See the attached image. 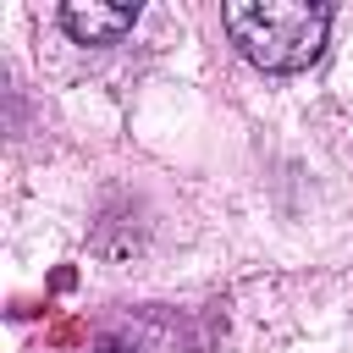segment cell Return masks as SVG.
<instances>
[{"instance_id":"6da1fadb","label":"cell","mask_w":353,"mask_h":353,"mask_svg":"<svg viewBox=\"0 0 353 353\" xmlns=\"http://www.w3.org/2000/svg\"><path fill=\"white\" fill-rule=\"evenodd\" d=\"M221 22L232 33V44L259 66V72H303L320 61L325 33H331V6H309V0H232L221 6Z\"/></svg>"},{"instance_id":"7a4b0ae2","label":"cell","mask_w":353,"mask_h":353,"mask_svg":"<svg viewBox=\"0 0 353 353\" xmlns=\"http://www.w3.org/2000/svg\"><path fill=\"white\" fill-rule=\"evenodd\" d=\"M138 22V6H61V28L77 39V44H116L121 33H132Z\"/></svg>"},{"instance_id":"3957f363","label":"cell","mask_w":353,"mask_h":353,"mask_svg":"<svg viewBox=\"0 0 353 353\" xmlns=\"http://www.w3.org/2000/svg\"><path fill=\"white\" fill-rule=\"evenodd\" d=\"M50 342H55V347H72V342H83V325H77V320H61V325L50 331Z\"/></svg>"},{"instance_id":"277c9868","label":"cell","mask_w":353,"mask_h":353,"mask_svg":"<svg viewBox=\"0 0 353 353\" xmlns=\"http://www.w3.org/2000/svg\"><path fill=\"white\" fill-rule=\"evenodd\" d=\"M99 353H132V347H121V342H105V347H99Z\"/></svg>"}]
</instances>
